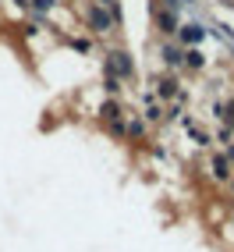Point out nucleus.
Segmentation results:
<instances>
[{
    "instance_id": "f257e3e1",
    "label": "nucleus",
    "mask_w": 234,
    "mask_h": 252,
    "mask_svg": "<svg viewBox=\"0 0 234 252\" xmlns=\"http://www.w3.org/2000/svg\"><path fill=\"white\" fill-rule=\"evenodd\" d=\"M89 25H92L96 32H110V14H107L103 7H92V11H89Z\"/></svg>"
},
{
    "instance_id": "f03ea898",
    "label": "nucleus",
    "mask_w": 234,
    "mask_h": 252,
    "mask_svg": "<svg viewBox=\"0 0 234 252\" xmlns=\"http://www.w3.org/2000/svg\"><path fill=\"white\" fill-rule=\"evenodd\" d=\"M110 68L117 71V75H131V61H128V54H110Z\"/></svg>"
},
{
    "instance_id": "7ed1b4c3",
    "label": "nucleus",
    "mask_w": 234,
    "mask_h": 252,
    "mask_svg": "<svg viewBox=\"0 0 234 252\" xmlns=\"http://www.w3.org/2000/svg\"><path fill=\"white\" fill-rule=\"evenodd\" d=\"M203 36H206V29H199V25H185V29H181V39H185V43H199Z\"/></svg>"
},
{
    "instance_id": "20e7f679",
    "label": "nucleus",
    "mask_w": 234,
    "mask_h": 252,
    "mask_svg": "<svg viewBox=\"0 0 234 252\" xmlns=\"http://www.w3.org/2000/svg\"><path fill=\"white\" fill-rule=\"evenodd\" d=\"M156 25H160L163 32H177V22H174V14H167V11H160V14H156Z\"/></svg>"
},
{
    "instance_id": "39448f33",
    "label": "nucleus",
    "mask_w": 234,
    "mask_h": 252,
    "mask_svg": "<svg viewBox=\"0 0 234 252\" xmlns=\"http://www.w3.org/2000/svg\"><path fill=\"white\" fill-rule=\"evenodd\" d=\"M167 61H171V64H181V54H177V50H167V54H163Z\"/></svg>"
}]
</instances>
